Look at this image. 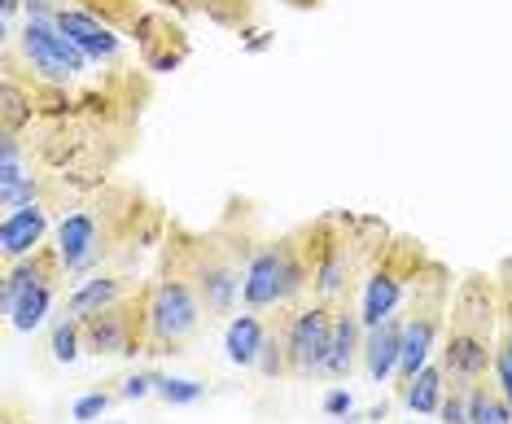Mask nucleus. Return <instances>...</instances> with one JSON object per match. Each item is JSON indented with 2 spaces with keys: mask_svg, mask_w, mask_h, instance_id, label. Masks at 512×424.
I'll return each instance as SVG.
<instances>
[{
  "mask_svg": "<svg viewBox=\"0 0 512 424\" xmlns=\"http://www.w3.org/2000/svg\"><path fill=\"white\" fill-rule=\"evenodd\" d=\"M390 237V228L372 215L333 210L307 223V250H311V298L316 302H351V285H364V272L377 254V245Z\"/></svg>",
  "mask_w": 512,
  "mask_h": 424,
  "instance_id": "f257e3e1",
  "label": "nucleus"
},
{
  "mask_svg": "<svg viewBox=\"0 0 512 424\" xmlns=\"http://www.w3.org/2000/svg\"><path fill=\"white\" fill-rule=\"evenodd\" d=\"M495 346H499V285L486 272H469L460 280L456 298L447 311L442 328V372L447 381H482L495 368Z\"/></svg>",
  "mask_w": 512,
  "mask_h": 424,
  "instance_id": "f03ea898",
  "label": "nucleus"
},
{
  "mask_svg": "<svg viewBox=\"0 0 512 424\" xmlns=\"http://www.w3.org/2000/svg\"><path fill=\"white\" fill-rule=\"evenodd\" d=\"M162 272H176L197 289L206 315H232L241 302V263L232 254V245L224 232H189V228H171L167 241V263Z\"/></svg>",
  "mask_w": 512,
  "mask_h": 424,
  "instance_id": "7ed1b4c3",
  "label": "nucleus"
},
{
  "mask_svg": "<svg viewBox=\"0 0 512 424\" xmlns=\"http://www.w3.org/2000/svg\"><path fill=\"white\" fill-rule=\"evenodd\" d=\"M311 289V250L307 223L276 241H263L241 276V302L246 311H289Z\"/></svg>",
  "mask_w": 512,
  "mask_h": 424,
  "instance_id": "20e7f679",
  "label": "nucleus"
},
{
  "mask_svg": "<svg viewBox=\"0 0 512 424\" xmlns=\"http://www.w3.org/2000/svg\"><path fill=\"white\" fill-rule=\"evenodd\" d=\"M447 311H451V272L438 258H429V267L416 276V285L403 302V359H399V376H394V390L399 394L442 346Z\"/></svg>",
  "mask_w": 512,
  "mask_h": 424,
  "instance_id": "39448f33",
  "label": "nucleus"
},
{
  "mask_svg": "<svg viewBox=\"0 0 512 424\" xmlns=\"http://www.w3.org/2000/svg\"><path fill=\"white\" fill-rule=\"evenodd\" d=\"M429 267V250L416 237H390L377 245L372 254L368 272H364V285H359V324L364 328H377L386 315L403 311L407 293H412L416 276Z\"/></svg>",
  "mask_w": 512,
  "mask_h": 424,
  "instance_id": "423d86ee",
  "label": "nucleus"
},
{
  "mask_svg": "<svg viewBox=\"0 0 512 424\" xmlns=\"http://www.w3.org/2000/svg\"><path fill=\"white\" fill-rule=\"evenodd\" d=\"M62 280H66V267H62L57 245H40L36 254L9 263L5 289H0V306H5L9 324H14L18 333H36V328H44Z\"/></svg>",
  "mask_w": 512,
  "mask_h": 424,
  "instance_id": "0eeeda50",
  "label": "nucleus"
},
{
  "mask_svg": "<svg viewBox=\"0 0 512 424\" xmlns=\"http://www.w3.org/2000/svg\"><path fill=\"white\" fill-rule=\"evenodd\" d=\"M206 315L197 289L176 272H162L149 285V355H180L197 337Z\"/></svg>",
  "mask_w": 512,
  "mask_h": 424,
  "instance_id": "6e6552de",
  "label": "nucleus"
},
{
  "mask_svg": "<svg viewBox=\"0 0 512 424\" xmlns=\"http://www.w3.org/2000/svg\"><path fill=\"white\" fill-rule=\"evenodd\" d=\"M84 350L97 359L149 355V285H136L106 311L84 320Z\"/></svg>",
  "mask_w": 512,
  "mask_h": 424,
  "instance_id": "1a4fd4ad",
  "label": "nucleus"
},
{
  "mask_svg": "<svg viewBox=\"0 0 512 424\" xmlns=\"http://www.w3.org/2000/svg\"><path fill=\"white\" fill-rule=\"evenodd\" d=\"M9 49H18V57L31 66V75H36L40 84H49V88L75 84V79L88 75V66H92L71 35L57 27V22H44V18L22 22V31L14 35Z\"/></svg>",
  "mask_w": 512,
  "mask_h": 424,
  "instance_id": "9d476101",
  "label": "nucleus"
},
{
  "mask_svg": "<svg viewBox=\"0 0 512 424\" xmlns=\"http://www.w3.org/2000/svg\"><path fill=\"white\" fill-rule=\"evenodd\" d=\"M110 215H114V210L106 202H92V206L71 210V215L53 228V245H57V254H62L66 276H84L88 267L106 254Z\"/></svg>",
  "mask_w": 512,
  "mask_h": 424,
  "instance_id": "9b49d317",
  "label": "nucleus"
},
{
  "mask_svg": "<svg viewBox=\"0 0 512 424\" xmlns=\"http://www.w3.org/2000/svg\"><path fill=\"white\" fill-rule=\"evenodd\" d=\"M329 333H333V306L311 302L285 315V346H289V376L294 381H311L324 376V359H329Z\"/></svg>",
  "mask_w": 512,
  "mask_h": 424,
  "instance_id": "f8f14e48",
  "label": "nucleus"
},
{
  "mask_svg": "<svg viewBox=\"0 0 512 424\" xmlns=\"http://www.w3.org/2000/svg\"><path fill=\"white\" fill-rule=\"evenodd\" d=\"M57 27L84 49L88 62H119L123 53V31H114L110 22H101L92 9L84 5H62L57 9Z\"/></svg>",
  "mask_w": 512,
  "mask_h": 424,
  "instance_id": "ddd939ff",
  "label": "nucleus"
},
{
  "mask_svg": "<svg viewBox=\"0 0 512 424\" xmlns=\"http://www.w3.org/2000/svg\"><path fill=\"white\" fill-rule=\"evenodd\" d=\"M364 363V324L359 306L337 302L333 306V333H329V359H324V381H351V372Z\"/></svg>",
  "mask_w": 512,
  "mask_h": 424,
  "instance_id": "4468645a",
  "label": "nucleus"
},
{
  "mask_svg": "<svg viewBox=\"0 0 512 424\" xmlns=\"http://www.w3.org/2000/svg\"><path fill=\"white\" fill-rule=\"evenodd\" d=\"M136 44H141V57L149 70H176L184 57H189V40H184V31L171 22L167 14H141L136 22Z\"/></svg>",
  "mask_w": 512,
  "mask_h": 424,
  "instance_id": "2eb2a0df",
  "label": "nucleus"
},
{
  "mask_svg": "<svg viewBox=\"0 0 512 424\" xmlns=\"http://www.w3.org/2000/svg\"><path fill=\"white\" fill-rule=\"evenodd\" d=\"M49 206L44 202H31V206H18V210H5V223H0V254H5V267L18 263V258L36 254L44 237H49Z\"/></svg>",
  "mask_w": 512,
  "mask_h": 424,
  "instance_id": "dca6fc26",
  "label": "nucleus"
},
{
  "mask_svg": "<svg viewBox=\"0 0 512 424\" xmlns=\"http://www.w3.org/2000/svg\"><path fill=\"white\" fill-rule=\"evenodd\" d=\"M403 359V311L386 315L377 328H364V372L372 385H390Z\"/></svg>",
  "mask_w": 512,
  "mask_h": 424,
  "instance_id": "f3484780",
  "label": "nucleus"
},
{
  "mask_svg": "<svg viewBox=\"0 0 512 424\" xmlns=\"http://www.w3.org/2000/svg\"><path fill=\"white\" fill-rule=\"evenodd\" d=\"M127 293H132V280H127V276H119V272H97V276L79 280V285L71 289V298H66V306H62V315L88 320V315L106 311V306L127 298Z\"/></svg>",
  "mask_w": 512,
  "mask_h": 424,
  "instance_id": "a211bd4d",
  "label": "nucleus"
},
{
  "mask_svg": "<svg viewBox=\"0 0 512 424\" xmlns=\"http://www.w3.org/2000/svg\"><path fill=\"white\" fill-rule=\"evenodd\" d=\"M267 328H272V324L263 320V311H241V315H232L228 328H224L228 363H237V368H259Z\"/></svg>",
  "mask_w": 512,
  "mask_h": 424,
  "instance_id": "6ab92c4d",
  "label": "nucleus"
},
{
  "mask_svg": "<svg viewBox=\"0 0 512 424\" xmlns=\"http://www.w3.org/2000/svg\"><path fill=\"white\" fill-rule=\"evenodd\" d=\"M442 394H447V372H442V359H429L421 372L407 381V390L399 394V403L416 416H438Z\"/></svg>",
  "mask_w": 512,
  "mask_h": 424,
  "instance_id": "aec40b11",
  "label": "nucleus"
},
{
  "mask_svg": "<svg viewBox=\"0 0 512 424\" xmlns=\"http://www.w3.org/2000/svg\"><path fill=\"white\" fill-rule=\"evenodd\" d=\"M469 424H512V403L499 394L495 381H473L469 394Z\"/></svg>",
  "mask_w": 512,
  "mask_h": 424,
  "instance_id": "412c9836",
  "label": "nucleus"
},
{
  "mask_svg": "<svg viewBox=\"0 0 512 424\" xmlns=\"http://www.w3.org/2000/svg\"><path fill=\"white\" fill-rule=\"evenodd\" d=\"M259 372L267 381H281L289 376V346H285V320H276L267 328V341H263V355H259Z\"/></svg>",
  "mask_w": 512,
  "mask_h": 424,
  "instance_id": "4be33fe9",
  "label": "nucleus"
},
{
  "mask_svg": "<svg viewBox=\"0 0 512 424\" xmlns=\"http://www.w3.org/2000/svg\"><path fill=\"white\" fill-rule=\"evenodd\" d=\"M49 350H53L57 363H75L79 355H84V320H75V315H62V320L53 324Z\"/></svg>",
  "mask_w": 512,
  "mask_h": 424,
  "instance_id": "5701e85b",
  "label": "nucleus"
},
{
  "mask_svg": "<svg viewBox=\"0 0 512 424\" xmlns=\"http://www.w3.org/2000/svg\"><path fill=\"white\" fill-rule=\"evenodd\" d=\"M31 92L22 97V88H18V75H14V66H9V75H5V105H0V119H5V132L9 136H18V127L22 123H31Z\"/></svg>",
  "mask_w": 512,
  "mask_h": 424,
  "instance_id": "b1692460",
  "label": "nucleus"
},
{
  "mask_svg": "<svg viewBox=\"0 0 512 424\" xmlns=\"http://www.w3.org/2000/svg\"><path fill=\"white\" fill-rule=\"evenodd\" d=\"M167 407H193L206 398V385L193 381V376H162L158 372V390H154Z\"/></svg>",
  "mask_w": 512,
  "mask_h": 424,
  "instance_id": "393cba45",
  "label": "nucleus"
},
{
  "mask_svg": "<svg viewBox=\"0 0 512 424\" xmlns=\"http://www.w3.org/2000/svg\"><path fill=\"white\" fill-rule=\"evenodd\" d=\"M84 9H92L101 22H110L114 31H136V22H141L136 0H84Z\"/></svg>",
  "mask_w": 512,
  "mask_h": 424,
  "instance_id": "a878e982",
  "label": "nucleus"
},
{
  "mask_svg": "<svg viewBox=\"0 0 512 424\" xmlns=\"http://www.w3.org/2000/svg\"><path fill=\"white\" fill-rule=\"evenodd\" d=\"M469 394H473L469 381H447V394H442L438 420L442 424H469Z\"/></svg>",
  "mask_w": 512,
  "mask_h": 424,
  "instance_id": "bb28decb",
  "label": "nucleus"
},
{
  "mask_svg": "<svg viewBox=\"0 0 512 424\" xmlns=\"http://www.w3.org/2000/svg\"><path fill=\"white\" fill-rule=\"evenodd\" d=\"M197 9H206V18H215L219 27H241L250 14V0H193Z\"/></svg>",
  "mask_w": 512,
  "mask_h": 424,
  "instance_id": "cd10ccee",
  "label": "nucleus"
},
{
  "mask_svg": "<svg viewBox=\"0 0 512 424\" xmlns=\"http://www.w3.org/2000/svg\"><path fill=\"white\" fill-rule=\"evenodd\" d=\"M114 398H119V394H110V390H88V394L75 403V411H71L75 424H92V420H101V416H106V411L114 407Z\"/></svg>",
  "mask_w": 512,
  "mask_h": 424,
  "instance_id": "c85d7f7f",
  "label": "nucleus"
},
{
  "mask_svg": "<svg viewBox=\"0 0 512 424\" xmlns=\"http://www.w3.org/2000/svg\"><path fill=\"white\" fill-rule=\"evenodd\" d=\"M158 390V372H132L127 381L119 385V398H127V403H136V398H149Z\"/></svg>",
  "mask_w": 512,
  "mask_h": 424,
  "instance_id": "c756f323",
  "label": "nucleus"
},
{
  "mask_svg": "<svg viewBox=\"0 0 512 424\" xmlns=\"http://www.w3.org/2000/svg\"><path fill=\"white\" fill-rule=\"evenodd\" d=\"M320 411H324V416H329V420H346V416H351V411H355V398H351V390H342V385H333V390L320 398Z\"/></svg>",
  "mask_w": 512,
  "mask_h": 424,
  "instance_id": "7c9ffc66",
  "label": "nucleus"
},
{
  "mask_svg": "<svg viewBox=\"0 0 512 424\" xmlns=\"http://www.w3.org/2000/svg\"><path fill=\"white\" fill-rule=\"evenodd\" d=\"M267 49H272V35L267 31H250L246 35V53H267Z\"/></svg>",
  "mask_w": 512,
  "mask_h": 424,
  "instance_id": "2f4dec72",
  "label": "nucleus"
},
{
  "mask_svg": "<svg viewBox=\"0 0 512 424\" xmlns=\"http://www.w3.org/2000/svg\"><path fill=\"white\" fill-rule=\"evenodd\" d=\"M167 5H171V0H167ZM176 5H193V0H176Z\"/></svg>",
  "mask_w": 512,
  "mask_h": 424,
  "instance_id": "473e14b6",
  "label": "nucleus"
},
{
  "mask_svg": "<svg viewBox=\"0 0 512 424\" xmlns=\"http://www.w3.org/2000/svg\"><path fill=\"white\" fill-rule=\"evenodd\" d=\"M5 424H14V420H5Z\"/></svg>",
  "mask_w": 512,
  "mask_h": 424,
  "instance_id": "72a5a7b5",
  "label": "nucleus"
},
{
  "mask_svg": "<svg viewBox=\"0 0 512 424\" xmlns=\"http://www.w3.org/2000/svg\"><path fill=\"white\" fill-rule=\"evenodd\" d=\"M114 424H119V420H114Z\"/></svg>",
  "mask_w": 512,
  "mask_h": 424,
  "instance_id": "f704fd0d",
  "label": "nucleus"
}]
</instances>
